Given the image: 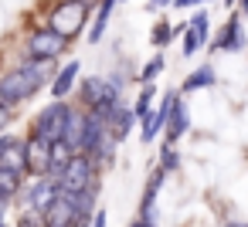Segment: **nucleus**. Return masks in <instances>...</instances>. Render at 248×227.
Instances as JSON below:
<instances>
[{
	"instance_id": "f257e3e1",
	"label": "nucleus",
	"mask_w": 248,
	"mask_h": 227,
	"mask_svg": "<svg viewBox=\"0 0 248 227\" xmlns=\"http://www.w3.org/2000/svg\"><path fill=\"white\" fill-rule=\"evenodd\" d=\"M58 61H31V58H17L14 68L0 71V105H7L17 112V105L31 102L41 88H51L55 75H58Z\"/></svg>"
},
{
	"instance_id": "f03ea898",
	"label": "nucleus",
	"mask_w": 248,
	"mask_h": 227,
	"mask_svg": "<svg viewBox=\"0 0 248 227\" xmlns=\"http://www.w3.org/2000/svg\"><path fill=\"white\" fill-rule=\"evenodd\" d=\"M126 75L123 71H109V75H85L82 82H78V88H75V95H78V105L85 109V112H99L102 119L116 109V105H123V95H126Z\"/></svg>"
},
{
	"instance_id": "7ed1b4c3",
	"label": "nucleus",
	"mask_w": 248,
	"mask_h": 227,
	"mask_svg": "<svg viewBox=\"0 0 248 227\" xmlns=\"http://www.w3.org/2000/svg\"><path fill=\"white\" fill-rule=\"evenodd\" d=\"M72 109H75V102H58V99H51L48 105H41V109L31 115L24 136H38V139H48V142H62Z\"/></svg>"
},
{
	"instance_id": "20e7f679",
	"label": "nucleus",
	"mask_w": 248,
	"mask_h": 227,
	"mask_svg": "<svg viewBox=\"0 0 248 227\" xmlns=\"http://www.w3.org/2000/svg\"><path fill=\"white\" fill-rule=\"evenodd\" d=\"M68 48H72V41L65 34H58L51 24H34L28 31V38H24L21 58H31V61H58Z\"/></svg>"
},
{
	"instance_id": "39448f33",
	"label": "nucleus",
	"mask_w": 248,
	"mask_h": 227,
	"mask_svg": "<svg viewBox=\"0 0 248 227\" xmlns=\"http://www.w3.org/2000/svg\"><path fill=\"white\" fill-rule=\"evenodd\" d=\"M92 14H95V11H89V7H82V4H75V0H55V4H51V14H48V21H45V24H51L58 34H65L68 41H75L82 31L89 34Z\"/></svg>"
},
{
	"instance_id": "423d86ee",
	"label": "nucleus",
	"mask_w": 248,
	"mask_h": 227,
	"mask_svg": "<svg viewBox=\"0 0 248 227\" xmlns=\"http://www.w3.org/2000/svg\"><path fill=\"white\" fill-rule=\"evenodd\" d=\"M58 197H62V180L58 176H34V180L24 183V190L17 193L14 207L17 210H28V213H41Z\"/></svg>"
},
{
	"instance_id": "0eeeda50",
	"label": "nucleus",
	"mask_w": 248,
	"mask_h": 227,
	"mask_svg": "<svg viewBox=\"0 0 248 227\" xmlns=\"http://www.w3.org/2000/svg\"><path fill=\"white\" fill-rule=\"evenodd\" d=\"M58 180H62V193H82V190H92L95 183H102V170L92 163V156L75 153Z\"/></svg>"
},
{
	"instance_id": "6e6552de",
	"label": "nucleus",
	"mask_w": 248,
	"mask_h": 227,
	"mask_svg": "<svg viewBox=\"0 0 248 227\" xmlns=\"http://www.w3.org/2000/svg\"><path fill=\"white\" fill-rule=\"evenodd\" d=\"M177 99H180V92H177V88H167V92L160 95V105L140 122V142H143V146H153V142L160 139V132H167V122H170V112H173Z\"/></svg>"
},
{
	"instance_id": "1a4fd4ad",
	"label": "nucleus",
	"mask_w": 248,
	"mask_h": 227,
	"mask_svg": "<svg viewBox=\"0 0 248 227\" xmlns=\"http://www.w3.org/2000/svg\"><path fill=\"white\" fill-rule=\"evenodd\" d=\"M248 48V34H245V17L238 11L228 14V21L217 28L214 41H211V51H224V55H241Z\"/></svg>"
},
{
	"instance_id": "9d476101",
	"label": "nucleus",
	"mask_w": 248,
	"mask_h": 227,
	"mask_svg": "<svg viewBox=\"0 0 248 227\" xmlns=\"http://www.w3.org/2000/svg\"><path fill=\"white\" fill-rule=\"evenodd\" d=\"M24 159H28V180L34 176H51V146L48 139H38V136H24Z\"/></svg>"
},
{
	"instance_id": "9b49d317",
	"label": "nucleus",
	"mask_w": 248,
	"mask_h": 227,
	"mask_svg": "<svg viewBox=\"0 0 248 227\" xmlns=\"http://www.w3.org/2000/svg\"><path fill=\"white\" fill-rule=\"evenodd\" d=\"M78 82H82V61H78V58H68V61L58 68L55 82H51V99H58V102H68V99L75 95Z\"/></svg>"
},
{
	"instance_id": "f8f14e48",
	"label": "nucleus",
	"mask_w": 248,
	"mask_h": 227,
	"mask_svg": "<svg viewBox=\"0 0 248 227\" xmlns=\"http://www.w3.org/2000/svg\"><path fill=\"white\" fill-rule=\"evenodd\" d=\"M163 183H167V173H163L160 166H153V170H150V176H146L143 197H140V210H136V217H140V220H153V217H156V200H160Z\"/></svg>"
},
{
	"instance_id": "ddd939ff",
	"label": "nucleus",
	"mask_w": 248,
	"mask_h": 227,
	"mask_svg": "<svg viewBox=\"0 0 248 227\" xmlns=\"http://www.w3.org/2000/svg\"><path fill=\"white\" fill-rule=\"evenodd\" d=\"M41 220H45V227H75V224H78V210H75L72 197L62 193L58 200H51V203L41 210Z\"/></svg>"
},
{
	"instance_id": "4468645a",
	"label": "nucleus",
	"mask_w": 248,
	"mask_h": 227,
	"mask_svg": "<svg viewBox=\"0 0 248 227\" xmlns=\"http://www.w3.org/2000/svg\"><path fill=\"white\" fill-rule=\"evenodd\" d=\"M187 132H190V105H187V99L180 95L177 105H173V112H170V122H167V132H163V142L177 146L180 139H187Z\"/></svg>"
},
{
	"instance_id": "2eb2a0df",
	"label": "nucleus",
	"mask_w": 248,
	"mask_h": 227,
	"mask_svg": "<svg viewBox=\"0 0 248 227\" xmlns=\"http://www.w3.org/2000/svg\"><path fill=\"white\" fill-rule=\"evenodd\" d=\"M106 126H109V136L123 146V142L133 136V126H140V122H136V115H133V105L123 102V105H116V109L106 115Z\"/></svg>"
},
{
	"instance_id": "dca6fc26",
	"label": "nucleus",
	"mask_w": 248,
	"mask_h": 227,
	"mask_svg": "<svg viewBox=\"0 0 248 227\" xmlns=\"http://www.w3.org/2000/svg\"><path fill=\"white\" fill-rule=\"evenodd\" d=\"M116 7H119V0H99V7H95V14H92V24H89V34H85L89 44H99V41L106 38V28H109Z\"/></svg>"
},
{
	"instance_id": "f3484780",
	"label": "nucleus",
	"mask_w": 248,
	"mask_h": 227,
	"mask_svg": "<svg viewBox=\"0 0 248 227\" xmlns=\"http://www.w3.org/2000/svg\"><path fill=\"white\" fill-rule=\"evenodd\" d=\"M214 85H217V68L214 65H197L180 82V95H190V92H201V88H214Z\"/></svg>"
},
{
	"instance_id": "a211bd4d",
	"label": "nucleus",
	"mask_w": 248,
	"mask_h": 227,
	"mask_svg": "<svg viewBox=\"0 0 248 227\" xmlns=\"http://www.w3.org/2000/svg\"><path fill=\"white\" fill-rule=\"evenodd\" d=\"M82 129H85V109L75 102V109H72V115H68V126H65V136H62V142L72 149V153H78V142H82Z\"/></svg>"
},
{
	"instance_id": "6ab92c4d",
	"label": "nucleus",
	"mask_w": 248,
	"mask_h": 227,
	"mask_svg": "<svg viewBox=\"0 0 248 227\" xmlns=\"http://www.w3.org/2000/svg\"><path fill=\"white\" fill-rule=\"evenodd\" d=\"M24 183H28V173L0 166V197H4V200H17V193L24 190Z\"/></svg>"
},
{
	"instance_id": "aec40b11",
	"label": "nucleus",
	"mask_w": 248,
	"mask_h": 227,
	"mask_svg": "<svg viewBox=\"0 0 248 227\" xmlns=\"http://www.w3.org/2000/svg\"><path fill=\"white\" fill-rule=\"evenodd\" d=\"M167 71V55L163 51H153V58L140 68V75L133 78V82H140V85H156V78Z\"/></svg>"
},
{
	"instance_id": "412c9836",
	"label": "nucleus",
	"mask_w": 248,
	"mask_h": 227,
	"mask_svg": "<svg viewBox=\"0 0 248 227\" xmlns=\"http://www.w3.org/2000/svg\"><path fill=\"white\" fill-rule=\"evenodd\" d=\"M173 38H177V31H173V21H170V17L153 21V28H150V44H153L156 51H163V48H167Z\"/></svg>"
},
{
	"instance_id": "4be33fe9",
	"label": "nucleus",
	"mask_w": 248,
	"mask_h": 227,
	"mask_svg": "<svg viewBox=\"0 0 248 227\" xmlns=\"http://www.w3.org/2000/svg\"><path fill=\"white\" fill-rule=\"evenodd\" d=\"M153 99H156V85H140V95L133 99V115H136V122H143V119L156 109Z\"/></svg>"
},
{
	"instance_id": "5701e85b",
	"label": "nucleus",
	"mask_w": 248,
	"mask_h": 227,
	"mask_svg": "<svg viewBox=\"0 0 248 227\" xmlns=\"http://www.w3.org/2000/svg\"><path fill=\"white\" fill-rule=\"evenodd\" d=\"M116 149H119V142H116L112 136H106V139L95 146V153H92V163H95L99 170H109V166L116 163Z\"/></svg>"
},
{
	"instance_id": "b1692460",
	"label": "nucleus",
	"mask_w": 248,
	"mask_h": 227,
	"mask_svg": "<svg viewBox=\"0 0 248 227\" xmlns=\"http://www.w3.org/2000/svg\"><path fill=\"white\" fill-rule=\"evenodd\" d=\"M156 159H160L156 166H160L167 176H170V173H177V170L184 166V156H180V149H177V146H170V142H160V156H156Z\"/></svg>"
},
{
	"instance_id": "393cba45",
	"label": "nucleus",
	"mask_w": 248,
	"mask_h": 227,
	"mask_svg": "<svg viewBox=\"0 0 248 227\" xmlns=\"http://www.w3.org/2000/svg\"><path fill=\"white\" fill-rule=\"evenodd\" d=\"M72 156H75V153H72L65 142H55V146H51V176H62V170L68 166Z\"/></svg>"
},
{
	"instance_id": "a878e982",
	"label": "nucleus",
	"mask_w": 248,
	"mask_h": 227,
	"mask_svg": "<svg viewBox=\"0 0 248 227\" xmlns=\"http://www.w3.org/2000/svg\"><path fill=\"white\" fill-rule=\"evenodd\" d=\"M211 4H217V0H173V7H170V11H184V14L190 11V14H194V11L211 7Z\"/></svg>"
},
{
	"instance_id": "bb28decb",
	"label": "nucleus",
	"mask_w": 248,
	"mask_h": 227,
	"mask_svg": "<svg viewBox=\"0 0 248 227\" xmlns=\"http://www.w3.org/2000/svg\"><path fill=\"white\" fill-rule=\"evenodd\" d=\"M14 227H45V220H41V213L17 210V217H14Z\"/></svg>"
},
{
	"instance_id": "cd10ccee",
	"label": "nucleus",
	"mask_w": 248,
	"mask_h": 227,
	"mask_svg": "<svg viewBox=\"0 0 248 227\" xmlns=\"http://www.w3.org/2000/svg\"><path fill=\"white\" fill-rule=\"evenodd\" d=\"M21 139H24V136H17V132H0V163H4V156H7Z\"/></svg>"
},
{
	"instance_id": "c85d7f7f",
	"label": "nucleus",
	"mask_w": 248,
	"mask_h": 227,
	"mask_svg": "<svg viewBox=\"0 0 248 227\" xmlns=\"http://www.w3.org/2000/svg\"><path fill=\"white\" fill-rule=\"evenodd\" d=\"M14 109H7V105H0V132H7L11 129V122H14Z\"/></svg>"
},
{
	"instance_id": "c756f323",
	"label": "nucleus",
	"mask_w": 248,
	"mask_h": 227,
	"mask_svg": "<svg viewBox=\"0 0 248 227\" xmlns=\"http://www.w3.org/2000/svg\"><path fill=\"white\" fill-rule=\"evenodd\" d=\"M170 7H173V0H150L146 4V11H153V14L156 11H170Z\"/></svg>"
},
{
	"instance_id": "7c9ffc66",
	"label": "nucleus",
	"mask_w": 248,
	"mask_h": 227,
	"mask_svg": "<svg viewBox=\"0 0 248 227\" xmlns=\"http://www.w3.org/2000/svg\"><path fill=\"white\" fill-rule=\"evenodd\" d=\"M106 220H109V217H106V210H102V207H99V210H95V217H92V224H89V227H106Z\"/></svg>"
},
{
	"instance_id": "2f4dec72",
	"label": "nucleus",
	"mask_w": 248,
	"mask_h": 227,
	"mask_svg": "<svg viewBox=\"0 0 248 227\" xmlns=\"http://www.w3.org/2000/svg\"><path fill=\"white\" fill-rule=\"evenodd\" d=\"M126 227H160V224H156V220H140V217H136V220H129Z\"/></svg>"
},
{
	"instance_id": "473e14b6",
	"label": "nucleus",
	"mask_w": 248,
	"mask_h": 227,
	"mask_svg": "<svg viewBox=\"0 0 248 227\" xmlns=\"http://www.w3.org/2000/svg\"><path fill=\"white\" fill-rule=\"evenodd\" d=\"M234 11H238V14L248 21V0H238V7H234Z\"/></svg>"
},
{
	"instance_id": "72a5a7b5",
	"label": "nucleus",
	"mask_w": 248,
	"mask_h": 227,
	"mask_svg": "<svg viewBox=\"0 0 248 227\" xmlns=\"http://www.w3.org/2000/svg\"><path fill=\"white\" fill-rule=\"evenodd\" d=\"M224 227H248V220H224Z\"/></svg>"
},
{
	"instance_id": "f704fd0d",
	"label": "nucleus",
	"mask_w": 248,
	"mask_h": 227,
	"mask_svg": "<svg viewBox=\"0 0 248 227\" xmlns=\"http://www.w3.org/2000/svg\"><path fill=\"white\" fill-rule=\"evenodd\" d=\"M221 4H224L228 11H234V7H238V0H221Z\"/></svg>"
},
{
	"instance_id": "c9c22d12",
	"label": "nucleus",
	"mask_w": 248,
	"mask_h": 227,
	"mask_svg": "<svg viewBox=\"0 0 248 227\" xmlns=\"http://www.w3.org/2000/svg\"><path fill=\"white\" fill-rule=\"evenodd\" d=\"M89 224H92V220H78V224H75V227H89Z\"/></svg>"
},
{
	"instance_id": "e433bc0d",
	"label": "nucleus",
	"mask_w": 248,
	"mask_h": 227,
	"mask_svg": "<svg viewBox=\"0 0 248 227\" xmlns=\"http://www.w3.org/2000/svg\"><path fill=\"white\" fill-rule=\"evenodd\" d=\"M119 4H129V0H119Z\"/></svg>"
}]
</instances>
